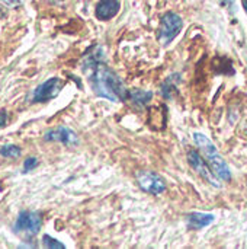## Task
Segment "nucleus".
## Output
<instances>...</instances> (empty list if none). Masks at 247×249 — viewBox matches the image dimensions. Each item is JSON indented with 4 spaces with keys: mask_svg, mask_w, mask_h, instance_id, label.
Returning <instances> with one entry per match:
<instances>
[{
    "mask_svg": "<svg viewBox=\"0 0 247 249\" xmlns=\"http://www.w3.org/2000/svg\"><path fill=\"white\" fill-rule=\"evenodd\" d=\"M82 66L83 71L89 76V83L93 92L98 96L106 98L111 102H125L130 99V90L118 74L105 64L103 58L100 60V57L96 55H86L83 57Z\"/></svg>",
    "mask_w": 247,
    "mask_h": 249,
    "instance_id": "f257e3e1",
    "label": "nucleus"
},
{
    "mask_svg": "<svg viewBox=\"0 0 247 249\" xmlns=\"http://www.w3.org/2000/svg\"><path fill=\"white\" fill-rule=\"evenodd\" d=\"M194 140L195 143L198 144V147L201 149V152L204 153V156L207 158V162L208 165L211 166V169L215 172V175L229 182L231 181V172H230V168L227 165V162L221 158V155L218 153L217 147L201 133H194Z\"/></svg>",
    "mask_w": 247,
    "mask_h": 249,
    "instance_id": "f03ea898",
    "label": "nucleus"
},
{
    "mask_svg": "<svg viewBox=\"0 0 247 249\" xmlns=\"http://www.w3.org/2000/svg\"><path fill=\"white\" fill-rule=\"evenodd\" d=\"M42 226V216L39 212H29L23 210L19 213L15 225H13V232L16 235H22L26 238H32L38 235Z\"/></svg>",
    "mask_w": 247,
    "mask_h": 249,
    "instance_id": "7ed1b4c3",
    "label": "nucleus"
},
{
    "mask_svg": "<svg viewBox=\"0 0 247 249\" xmlns=\"http://www.w3.org/2000/svg\"><path fill=\"white\" fill-rule=\"evenodd\" d=\"M183 22L182 18L173 12H167L165 13V16L162 18L160 22V28L157 32V38L160 41L162 45H169L182 31Z\"/></svg>",
    "mask_w": 247,
    "mask_h": 249,
    "instance_id": "20e7f679",
    "label": "nucleus"
},
{
    "mask_svg": "<svg viewBox=\"0 0 247 249\" xmlns=\"http://www.w3.org/2000/svg\"><path fill=\"white\" fill-rule=\"evenodd\" d=\"M135 179L138 187L153 196H159L162 193H165L166 190V181L156 172L151 171H138L135 174Z\"/></svg>",
    "mask_w": 247,
    "mask_h": 249,
    "instance_id": "39448f33",
    "label": "nucleus"
},
{
    "mask_svg": "<svg viewBox=\"0 0 247 249\" xmlns=\"http://www.w3.org/2000/svg\"><path fill=\"white\" fill-rule=\"evenodd\" d=\"M64 82L60 77H51L47 82L41 83L38 88H35V90L32 92L31 96V102L32 104H39V102H48L51 99H54L63 89Z\"/></svg>",
    "mask_w": 247,
    "mask_h": 249,
    "instance_id": "423d86ee",
    "label": "nucleus"
},
{
    "mask_svg": "<svg viewBox=\"0 0 247 249\" xmlns=\"http://www.w3.org/2000/svg\"><path fill=\"white\" fill-rule=\"evenodd\" d=\"M188 160H189L191 166L195 169V172H197L201 178H204L208 184H211V185L215 187V188H220V187H221V185H220V181L217 179L215 172H211V166H208V165L205 163V160L201 158V155H199L195 149H191V150L188 152Z\"/></svg>",
    "mask_w": 247,
    "mask_h": 249,
    "instance_id": "0eeeda50",
    "label": "nucleus"
},
{
    "mask_svg": "<svg viewBox=\"0 0 247 249\" xmlns=\"http://www.w3.org/2000/svg\"><path fill=\"white\" fill-rule=\"evenodd\" d=\"M44 140L45 142H58V143H63L66 146H76L79 143L77 134L73 130H70L68 127H64V125L48 130L44 134Z\"/></svg>",
    "mask_w": 247,
    "mask_h": 249,
    "instance_id": "6e6552de",
    "label": "nucleus"
},
{
    "mask_svg": "<svg viewBox=\"0 0 247 249\" xmlns=\"http://www.w3.org/2000/svg\"><path fill=\"white\" fill-rule=\"evenodd\" d=\"M119 12V1L118 0H100L96 4L95 13L99 20H109Z\"/></svg>",
    "mask_w": 247,
    "mask_h": 249,
    "instance_id": "1a4fd4ad",
    "label": "nucleus"
},
{
    "mask_svg": "<svg viewBox=\"0 0 247 249\" xmlns=\"http://www.w3.org/2000/svg\"><path fill=\"white\" fill-rule=\"evenodd\" d=\"M213 222H214V216L207 213H191L188 216V225L191 229H201L211 225Z\"/></svg>",
    "mask_w": 247,
    "mask_h": 249,
    "instance_id": "9d476101",
    "label": "nucleus"
},
{
    "mask_svg": "<svg viewBox=\"0 0 247 249\" xmlns=\"http://www.w3.org/2000/svg\"><path fill=\"white\" fill-rule=\"evenodd\" d=\"M153 98V92H148V90H138V89H134V90H130V99L138 105V107H146L147 102H150V99Z\"/></svg>",
    "mask_w": 247,
    "mask_h": 249,
    "instance_id": "9b49d317",
    "label": "nucleus"
},
{
    "mask_svg": "<svg viewBox=\"0 0 247 249\" xmlns=\"http://www.w3.org/2000/svg\"><path fill=\"white\" fill-rule=\"evenodd\" d=\"M20 153H22V150L16 144H6V146L0 147V156H3V158L16 159V158L20 156Z\"/></svg>",
    "mask_w": 247,
    "mask_h": 249,
    "instance_id": "f8f14e48",
    "label": "nucleus"
},
{
    "mask_svg": "<svg viewBox=\"0 0 247 249\" xmlns=\"http://www.w3.org/2000/svg\"><path fill=\"white\" fill-rule=\"evenodd\" d=\"M176 76H178V74H173V76L167 77L166 82H165L163 86H162V95H163L165 98H167V99L172 98L170 92H176V90H178V88H176V85H175V77H176Z\"/></svg>",
    "mask_w": 247,
    "mask_h": 249,
    "instance_id": "ddd939ff",
    "label": "nucleus"
},
{
    "mask_svg": "<svg viewBox=\"0 0 247 249\" xmlns=\"http://www.w3.org/2000/svg\"><path fill=\"white\" fill-rule=\"evenodd\" d=\"M42 244H44V247L45 248H51V249H64L66 247L60 242V241H57V239H54V238H51L49 235H44L42 236Z\"/></svg>",
    "mask_w": 247,
    "mask_h": 249,
    "instance_id": "4468645a",
    "label": "nucleus"
},
{
    "mask_svg": "<svg viewBox=\"0 0 247 249\" xmlns=\"http://www.w3.org/2000/svg\"><path fill=\"white\" fill-rule=\"evenodd\" d=\"M38 166V159L36 158H28L23 162V174H28L31 171H33Z\"/></svg>",
    "mask_w": 247,
    "mask_h": 249,
    "instance_id": "2eb2a0df",
    "label": "nucleus"
},
{
    "mask_svg": "<svg viewBox=\"0 0 247 249\" xmlns=\"http://www.w3.org/2000/svg\"><path fill=\"white\" fill-rule=\"evenodd\" d=\"M0 3L7 6V7H16L20 4V0H0Z\"/></svg>",
    "mask_w": 247,
    "mask_h": 249,
    "instance_id": "dca6fc26",
    "label": "nucleus"
},
{
    "mask_svg": "<svg viewBox=\"0 0 247 249\" xmlns=\"http://www.w3.org/2000/svg\"><path fill=\"white\" fill-rule=\"evenodd\" d=\"M6 123H7V114L4 109H1L0 111V130L6 125Z\"/></svg>",
    "mask_w": 247,
    "mask_h": 249,
    "instance_id": "f3484780",
    "label": "nucleus"
},
{
    "mask_svg": "<svg viewBox=\"0 0 247 249\" xmlns=\"http://www.w3.org/2000/svg\"><path fill=\"white\" fill-rule=\"evenodd\" d=\"M221 3L224 6H230V9L233 10V0H221Z\"/></svg>",
    "mask_w": 247,
    "mask_h": 249,
    "instance_id": "a211bd4d",
    "label": "nucleus"
},
{
    "mask_svg": "<svg viewBox=\"0 0 247 249\" xmlns=\"http://www.w3.org/2000/svg\"><path fill=\"white\" fill-rule=\"evenodd\" d=\"M6 15H7V13H6V12H4V9H3V7L0 6V19L6 18Z\"/></svg>",
    "mask_w": 247,
    "mask_h": 249,
    "instance_id": "6ab92c4d",
    "label": "nucleus"
},
{
    "mask_svg": "<svg viewBox=\"0 0 247 249\" xmlns=\"http://www.w3.org/2000/svg\"><path fill=\"white\" fill-rule=\"evenodd\" d=\"M51 3H55V4H58V3H63L64 0H49Z\"/></svg>",
    "mask_w": 247,
    "mask_h": 249,
    "instance_id": "aec40b11",
    "label": "nucleus"
},
{
    "mask_svg": "<svg viewBox=\"0 0 247 249\" xmlns=\"http://www.w3.org/2000/svg\"><path fill=\"white\" fill-rule=\"evenodd\" d=\"M243 7H245V10L247 12V0H243Z\"/></svg>",
    "mask_w": 247,
    "mask_h": 249,
    "instance_id": "412c9836",
    "label": "nucleus"
}]
</instances>
